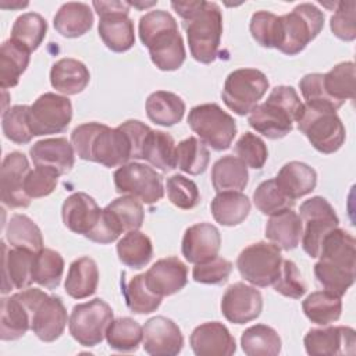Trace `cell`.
<instances>
[{"mask_svg": "<svg viewBox=\"0 0 356 356\" xmlns=\"http://www.w3.org/2000/svg\"><path fill=\"white\" fill-rule=\"evenodd\" d=\"M171 7L182 18L192 57L203 64L216 60L221 35L222 14L213 1H172Z\"/></svg>", "mask_w": 356, "mask_h": 356, "instance_id": "6da1fadb", "label": "cell"}, {"mask_svg": "<svg viewBox=\"0 0 356 356\" xmlns=\"http://www.w3.org/2000/svg\"><path fill=\"white\" fill-rule=\"evenodd\" d=\"M71 145L79 159L104 167H121L134 159L128 134L118 125L110 128L100 122H85L71 132Z\"/></svg>", "mask_w": 356, "mask_h": 356, "instance_id": "7a4b0ae2", "label": "cell"}, {"mask_svg": "<svg viewBox=\"0 0 356 356\" xmlns=\"http://www.w3.org/2000/svg\"><path fill=\"white\" fill-rule=\"evenodd\" d=\"M139 38L152 63L161 71L178 70L186 57L175 18L164 10H153L139 19Z\"/></svg>", "mask_w": 356, "mask_h": 356, "instance_id": "3957f363", "label": "cell"}, {"mask_svg": "<svg viewBox=\"0 0 356 356\" xmlns=\"http://www.w3.org/2000/svg\"><path fill=\"white\" fill-rule=\"evenodd\" d=\"M302 102L292 86H275L267 100L257 104L248 117L249 125L268 139H281L292 131Z\"/></svg>", "mask_w": 356, "mask_h": 356, "instance_id": "277c9868", "label": "cell"}, {"mask_svg": "<svg viewBox=\"0 0 356 356\" xmlns=\"http://www.w3.org/2000/svg\"><path fill=\"white\" fill-rule=\"evenodd\" d=\"M61 217L71 232L83 235L89 241L106 245L117 239L104 218L103 209L88 193L75 192L70 195L63 203Z\"/></svg>", "mask_w": 356, "mask_h": 356, "instance_id": "5b68a950", "label": "cell"}, {"mask_svg": "<svg viewBox=\"0 0 356 356\" xmlns=\"http://www.w3.org/2000/svg\"><path fill=\"white\" fill-rule=\"evenodd\" d=\"M295 121L298 129L323 154L335 153L345 142V127L332 108L303 103Z\"/></svg>", "mask_w": 356, "mask_h": 356, "instance_id": "8992f818", "label": "cell"}, {"mask_svg": "<svg viewBox=\"0 0 356 356\" xmlns=\"http://www.w3.org/2000/svg\"><path fill=\"white\" fill-rule=\"evenodd\" d=\"M323 26L324 14L314 4H298L291 13L280 17L275 49L286 56H295L321 32Z\"/></svg>", "mask_w": 356, "mask_h": 356, "instance_id": "52a82bcc", "label": "cell"}, {"mask_svg": "<svg viewBox=\"0 0 356 356\" xmlns=\"http://www.w3.org/2000/svg\"><path fill=\"white\" fill-rule=\"evenodd\" d=\"M31 310V330L43 342H53L61 337L68 323L67 309L60 296L47 295L38 288L19 292Z\"/></svg>", "mask_w": 356, "mask_h": 356, "instance_id": "ba28073f", "label": "cell"}, {"mask_svg": "<svg viewBox=\"0 0 356 356\" xmlns=\"http://www.w3.org/2000/svg\"><path fill=\"white\" fill-rule=\"evenodd\" d=\"M188 124L204 145L217 152L227 150L236 135L234 117L216 103L192 107L188 114Z\"/></svg>", "mask_w": 356, "mask_h": 356, "instance_id": "9c48e42d", "label": "cell"}, {"mask_svg": "<svg viewBox=\"0 0 356 356\" xmlns=\"http://www.w3.org/2000/svg\"><path fill=\"white\" fill-rule=\"evenodd\" d=\"M268 86L270 82L261 71L238 68L227 76L221 97L229 110L238 115H246L257 106Z\"/></svg>", "mask_w": 356, "mask_h": 356, "instance_id": "30bf717a", "label": "cell"}, {"mask_svg": "<svg viewBox=\"0 0 356 356\" xmlns=\"http://www.w3.org/2000/svg\"><path fill=\"white\" fill-rule=\"evenodd\" d=\"M114 320L111 306L100 298L74 306L68 330L72 338L82 346H96L106 337L108 324Z\"/></svg>", "mask_w": 356, "mask_h": 356, "instance_id": "8fae6325", "label": "cell"}, {"mask_svg": "<svg viewBox=\"0 0 356 356\" xmlns=\"http://www.w3.org/2000/svg\"><path fill=\"white\" fill-rule=\"evenodd\" d=\"M281 249L271 242H256L246 246L236 259L242 278L254 286L266 288L274 284L281 270Z\"/></svg>", "mask_w": 356, "mask_h": 356, "instance_id": "7c38bea8", "label": "cell"}, {"mask_svg": "<svg viewBox=\"0 0 356 356\" xmlns=\"http://www.w3.org/2000/svg\"><path fill=\"white\" fill-rule=\"evenodd\" d=\"M299 217L305 224L300 238L302 248L310 257H318L324 236L339 225V218L331 203L321 196L305 200L299 207Z\"/></svg>", "mask_w": 356, "mask_h": 356, "instance_id": "4fadbf2b", "label": "cell"}, {"mask_svg": "<svg viewBox=\"0 0 356 356\" xmlns=\"http://www.w3.org/2000/svg\"><path fill=\"white\" fill-rule=\"evenodd\" d=\"M115 191L134 196L142 203L153 204L164 196L163 177L154 168L142 163H127L114 171Z\"/></svg>", "mask_w": 356, "mask_h": 356, "instance_id": "5bb4252c", "label": "cell"}, {"mask_svg": "<svg viewBox=\"0 0 356 356\" xmlns=\"http://www.w3.org/2000/svg\"><path fill=\"white\" fill-rule=\"evenodd\" d=\"M72 118V104L68 97L53 92L39 96L29 110V125L33 136L64 132Z\"/></svg>", "mask_w": 356, "mask_h": 356, "instance_id": "9a60e30c", "label": "cell"}, {"mask_svg": "<svg viewBox=\"0 0 356 356\" xmlns=\"http://www.w3.org/2000/svg\"><path fill=\"white\" fill-rule=\"evenodd\" d=\"M31 171L28 159L21 152L8 153L1 164V202L10 209H24L31 197L24 191V181Z\"/></svg>", "mask_w": 356, "mask_h": 356, "instance_id": "2e32d148", "label": "cell"}, {"mask_svg": "<svg viewBox=\"0 0 356 356\" xmlns=\"http://www.w3.org/2000/svg\"><path fill=\"white\" fill-rule=\"evenodd\" d=\"M305 349L312 356L353 355L356 345L355 330L345 325L312 328L303 338Z\"/></svg>", "mask_w": 356, "mask_h": 356, "instance_id": "e0dca14e", "label": "cell"}, {"mask_svg": "<svg viewBox=\"0 0 356 356\" xmlns=\"http://www.w3.org/2000/svg\"><path fill=\"white\" fill-rule=\"evenodd\" d=\"M261 309L263 298L260 291L243 282L229 285L221 299V312L234 324H245L256 320Z\"/></svg>", "mask_w": 356, "mask_h": 356, "instance_id": "ac0fdd59", "label": "cell"}, {"mask_svg": "<svg viewBox=\"0 0 356 356\" xmlns=\"http://www.w3.org/2000/svg\"><path fill=\"white\" fill-rule=\"evenodd\" d=\"M142 345L149 355L175 356L182 350L184 335L171 318L156 316L143 325Z\"/></svg>", "mask_w": 356, "mask_h": 356, "instance_id": "d6986e66", "label": "cell"}, {"mask_svg": "<svg viewBox=\"0 0 356 356\" xmlns=\"http://www.w3.org/2000/svg\"><path fill=\"white\" fill-rule=\"evenodd\" d=\"M189 343L197 356H229L236 350L235 338L220 321L197 325L189 337Z\"/></svg>", "mask_w": 356, "mask_h": 356, "instance_id": "ffe728a7", "label": "cell"}, {"mask_svg": "<svg viewBox=\"0 0 356 356\" xmlns=\"http://www.w3.org/2000/svg\"><path fill=\"white\" fill-rule=\"evenodd\" d=\"M147 288L164 298L179 292L188 282V267L178 257H165L157 260L146 273Z\"/></svg>", "mask_w": 356, "mask_h": 356, "instance_id": "44dd1931", "label": "cell"}, {"mask_svg": "<svg viewBox=\"0 0 356 356\" xmlns=\"http://www.w3.org/2000/svg\"><path fill=\"white\" fill-rule=\"evenodd\" d=\"M1 293H8L11 289H26L33 282L32 267L35 253L26 249H8L1 242Z\"/></svg>", "mask_w": 356, "mask_h": 356, "instance_id": "7402d4cb", "label": "cell"}, {"mask_svg": "<svg viewBox=\"0 0 356 356\" xmlns=\"http://www.w3.org/2000/svg\"><path fill=\"white\" fill-rule=\"evenodd\" d=\"M221 235L210 222H199L186 228L182 238V254L189 263H202L218 254Z\"/></svg>", "mask_w": 356, "mask_h": 356, "instance_id": "603a6c76", "label": "cell"}, {"mask_svg": "<svg viewBox=\"0 0 356 356\" xmlns=\"http://www.w3.org/2000/svg\"><path fill=\"white\" fill-rule=\"evenodd\" d=\"M35 165L54 168L60 175L71 171L75 163L74 147L65 138H49L32 145L29 150Z\"/></svg>", "mask_w": 356, "mask_h": 356, "instance_id": "cb8c5ba5", "label": "cell"}, {"mask_svg": "<svg viewBox=\"0 0 356 356\" xmlns=\"http://www.w3.org/2000/svg\"><path fill=\"white\" fill-rule=\"evenodd\" d=\"M320 261L355 271L356 261V241L345 229L334 228L323 239L318 252Z\"/></svg>", "mask_w": 356, "mask_h": 356, "instance_id": "d4e9b609", "label": "cell"}, {"mask_svg": "<svg viewBox=\"0 0 356 356\" xmlns=\"http://www.w3.org/2000/svg\"><path fill=\"white\" fill-rule=\"evenodd\" d=\"M274 179L281 192L293 202L313 192L317 185V174L314 168L302 161H289L284 164Z\"/></svg>", "mask_w": 356, "mask_h": 356, "instance_id": "484cf974", "label": "cell"}, {"mask_svg": "<svg viewBox=\"0 0 356 356\" xmlns=\"http://www.w3.org/2000/svg\"><path fill=\"white\" fill-rule=\"evenodd\" d=\"M103 213L111 229L118 236L121 234L139 229L145 220L142 202L128 195H122L121 197L114 199L103 209Z\"/></svg>", "mask_w": 356, "mask_h": 356, "instance_id": "4316f807", "label": "cell"}, {"mask_svg": "<svg viewBox=\"0 0 356 356\" xmlns=\"http://www.w3.org/2000/svg\"><path fill=\"white\" fill-rule=\"evenodd\" d=\"M303 222L296 211L285 209L270 216L266 224V238L282 250L295 249L302 238Z\"/></svg>", "mask_w": 356, "mask_h": 356, "instance_id": "83f0119b", "label": "cell"}, {"mask_svg": "<svg viewBox=\"0 0 356 356\" xmlns=\"http://www.w3.org/2000/svg\"><path fill=\"white\" fill-rule=\"evenodd\" d=\"M97 29L103 43L111 51H127L135 43L134 22L128 17V13H111L102 15Z\"/></svg>", "mask_w": 356, "mask_h": 356, "instance_id": "f1b7e54d", "label": "cell"}, {"mask_svg": "<svg viewBox=\"0 0 356 356\" xmlns=\"http://www.w3.org/2000/svg\"><path fill=\"white\" fill-rule=\"evenodd\" d=\"M31 328V310L21 298L19 292L1 299L0 312V338L15 341Z\"/></svg>", "mask_w": 356, "mask_h": 356, "instance_id": "f546056e", "label": "cell"}, {"mask_svg": "<svg viewBox=\"0 0 356 356\" xmlns=\"http://www.w3.org/2000/svg\"><path fill=\"white\" fill-rule=\"evenodd\" d=\"M90 74L86 65L75 58H60L50 70L51 86L63 95H78L89 83Z\"/></svg>", "mask_w": 356, "mask_h": 356, "instance_id": "4dcf8cb0", "label": "cell"}, {"mask_svg": "<svg viewBox=\"0 0 356 356\" xmlns=\"http://www.w3.org/2000/svg\"><path fill=\"white\" fill-rule=\"evenodd\" d=\"M99 284V270L93 259L83 256L70 264L64 282L65 292L74 299H85L92 296Z\"/></svg>", "mask_w": 356, "mask_h": 356, "instance_id": "1f68e13d", "label": "cell"}, {"mask_svg": "<svg viewBox=\"0 0 356 356\" xmlns=\"http://www.w3.org/2000/svg\"><path fill=\"white\" fill-rule=\"evenodd\" d=\"M54 29L64 38H79L93 25V13L86 3H64L54 15Z\"/></svg>", "mask_w": 356, "mask_h": 356, "instance_id": "d6a6232c", "label": "cell"}, {"mask_svg": "<svg viewBox=\"0 0 356 356\" xmlns=\"http://www.w3.org/2000/svg\"><path fill=\"white\" fill-rule=\"evenodd\" d=\"M214 220L225 227H234L245 221L250 211V200L241 191L218 192L210 204Z\"/></svg>", "mask_w": 356, "mask_h": 356, "instance_id": "836d02e7", "label": "cell"}, {"mask_svg": "<svg viewBox=\"0 0 356 356\" xmlns=\"http://www.w3.org/2000/svg\"><path fill=\"white\" fill-rule=\"evenodd\" d=\"M185 113L184 100L167 90H156L146 100V114L157 125L171 127L179 122Z\"/></svg>", "mask_w": 356, "mask_h": 356, "instance_id": "e575fe53", "label": "cell"}, {"mask_svg": "<svg viewBox=\"0 0 356 356\" xmlns=\"http://www.w3.org/2000/svg\"><path fill=\"white\" fill-rule=\"evenodd\" d=\"M248 167L235 156H224L218 159L211 168V184L216 192L242 191L248 185Z\"/></svg>", "mask_w": 356, "mask_h": 356, "instance_id": "d590c367", "label": "cell"}, {"mask_svg": "<svg viewBox=\"0 0 356 356\" xmlns=\"http://www.w3.org/2000/svg\"><path fill=\"white\" fill-rule=\"evenodd\" d=\"M142 159L163 172L174 170L177 161L172 136L163 131L150 129L142 147Z\"/></svg>", "mask_w": 356, "mask_h": 356, "instance_id": "8d00e7d4", "label": "cell"}, {"mask_svg": "<svg viewBox=\"0 0 356 356\" xmlns=\"http://www.w3.org/2000/svg\"><path fill=\"white\" fill-rule=\"evenodd\" d=\"M302 309L312 323L328 325L341 317L342 300L330 291H316L302 302Z\"/></svg>", "mask_w": 356, "mask_h": 356, "instance_id": "74e56055", "label": "cell"}, {"mask_svg": "<svg viewBox=\"0 0 356 356\" xmlns=\"http://www.w3.org/2000/svg\"><path fill=\"white\" fill-rule=\"evenodd\" d=\"M29 51L8 39L0 49V86L3 89L18 85L21 75L29 64Z\"/></svg>", "mask_w": 356, "mask_h": 356, "instance_id": "f35d334b", "label": "cell"}, {"mask_svg": "<svg viewBox=\"0 0 356 356\" xmlns=\"http://www.w3.org/2000/svg\"><path fill=\"white\" fill-rule=\"evenodd\" d=\"M323 88L327 96L342 107L346 100L355 99V64L339 63L323 74Z\"/></svg>", "mask_w": 356, "mask_h": 356, "instance_id": "ab89813d", "label": "cell"}, {"mask_svg": "<svg viewBox=\"0 0 356 356\" xmlns=\"http://www.w3.org/2000/svg\"><path fill=\"white\" fill-rule=\"evenodd\" d=\"M117 254L122 264L139 270L145 267L153 256V245L147 235L140 231L127 232L117 243Z\"/></svg>", "mask_w": 356, "mask_h": 356, "instance_id": "60d3db41", "label": "cell"}, {"mask_svg": "<svg viewBox=\"0 0 356 356\" xmlns=\"http://www.w3.org/2000/svg\"><path fill=\"white\" fill-rule=\"evenodd\" d=\"M281 345L278 332L266 324L252 325L241 337L242 350L248 356H275L281 352Z\"/></svg>", "mask_w": 356, "mask_h": 356, "instance_id": "b9f144b4", "label": "cell"}, {"mask_svg": "<svg viewBox=\"0 0 356 356\" xmlns=\"http://www.w3.org/2000/svg\"><path fill=\"white\" fill-rule=\"evenodd\" d=\"M6 239L13 248L26 249L38 253L43 249V236L40 228L25 214H13L7 228Z\"/></svg>", "mask_w": 356, "mask_h": 356, "instance_id": "7bdbcfd3", "label": "cell"}, {"mask_svg": "<svg viewBox=\"0 0 356 356\" xmlns=\"http://www.w3.org/2000/svg\"><path fill=\"white\" fill-rule=\"evenodd\" d=\"M46 32L47 22L40 14L25 13L13 24L10 39L32 53L42 44Z\"/></svg>", "mask_w": 356, "mask_h": 356, "instance_id": "ee69618b", "label": "cell"}, {"mask_svg": "<svg viewBox=\"0 0 356 356\" xmlns=\"http://www.w3.org/2000/svg\"><path fill=\"white\" fill-rule=\"evenodd\" d=\"M64 273V259L63 256L49 248H43L35 253L32 278L33 282L46 288L56 289L63 278Z\"/></svg>", "mask_w": 356, "mask_h": 356, "instance_id": "f6af8a7d", "label": "cell"}, {"mask_svg": "<svg viewBox=\"0 0 356 356\" xmlns=\"http://www.w3.org/2000/svg\"><path fill=\"white\" fill-rule=\"evenodd\" d=\"M104 338L111 349L132 352L136 350L142 342L143 327L131 317H120L108 324Z\"/></svg>", "mask_w": 356, "mask_h": 356, "instance_id": "bcb514c9", "label": "cell"}, {"mask_svg": "<svg viewBox=\"0 0 356 356\" xmlns=\"http://www.w3.org/2000/svg\"><path fill=\"white\" fill-rule=\"evenodd\" d=\"M177 167L191 175L203 174L210 161V153L204 143L195 136L181 140L175 146Z\"/></svg>", "mask_w": 356, "mask_h": 356, "instance_id": "7dc6e473", "label": "cell"}, {"mask_svg": "<svg viewBox=\"0 0 356 356\" xmlns=\"http://www.w3.org/2000/svg\"><path fill=\"white\" fill-rule=\"evenodd\" d=\"M124 295L128 309L136 314H149L154 312L159 309L163 299L147 288L145 274L132 277L124 289Z\"/></svg>", "mask_w": 356, "mask_h": 356, "instance_id": "c3c4849f", "label": "cell"}, {"mask_svg": "<svg viewBox=\"0 0 356 356\" xmlns=\"http://www.w3.org/2000/svg\"><path fill=\"white\" fill-rule=\"evenodd\" d=\"M29 110L31 106L17 104L3 113L1 128L4 136L8 140L18 145H25L31 142L33 134L29 125Z\"/></svg>", "mask_w": 356, "mask_h": 356, "instance_id": "681fc988", "label": "cell"}, {"mask_svg": "<svg viewBox=\"0 0 356 356\" xmlns=\"http://www.w3.org/2000/svg\"><path fill=\"white\" fill-rule=\"evenodd\" d=\"M253 202L259 211L266 216H271L285 209H292V206L295 204L293 200H291L281 192L274 178L263 181L256 188V191L253 192Z\"/></svg>", "mask_w": 356, "mask_h": 356, "instance_id": "f907efd6", "label": "cell"}, {"mask_svg": "<svg viewBox=\"0 0 356 356\" xmlns=\"http://www.w3.org/2000/svg\"><path fill=\"white\" fill-rule=\"evenodd\" d=\"M314 275L325 291H330L341 298L355 282V271L334 267L320 260L314 264Z\"/></svg>", "mask_w": 356, "mask_h": 356, "instance_id": "816d5d0a", "label": "cell"}, {"mask_svg": "<svg viewBox=\"0 0 356 356\" xmlns=\"http://www.w3.org/2000/svg\"><path fill=\"white\" fill-rule=\"evenodd\" d=\"M165 189H167V196L170 202L178 209L191 210L196 207L200 202V193H199L197 185L192 179L181 174H175L167 178Z\"/></svg>", "mask_w": 356, "mask_h": 356, "instance_id": "f5cc1de1", "label": "cell"}, {"mask_svg": "<svg viewBox=\"0 0 356 356\" xmlns=\"http://www.w3.org/2000/svg\"><path fill=\"white\" fill-rule=\"evenodd\" d=\"M278 26L280 17L270 11H256L250 19V33L253 39L263 47L271 49L277 46L278 42Z\"/></svg>", "mask_w": 356, "mask_h": 356, "instance_id": "db71d44e", "label": "cell"}, {"mask_svg": "<svg viewBox=\"0 0 356 356\" xmlns=\"http://www.w3.org/2000/svg\"><path fill=\"white\" fill-rule=\"evenodd\" d=\"M231 271L232 263L217 254L209 260L196 263L192 270V278L200 284L220 285L228 281Z\"/></svg>", "mask_w": 356, "mask_h": 356, "instance_id": "11a10c76", "label": "cell"}, {"mask_svg": "<svg viewBox=\"0 0 356 356\" xmlns=\"http://www.w3.org/2000/svg\"><path fill=\"white\" fill-rule=\"evenodd\" d=\"M236 156L246 164V167L260 170L264 167L268 150L263 139L252 132H245L235 143Z\"/></svg>", "mask_w": 356, "mask_h": 356, "instance_id": "9f6ffc18", "label": "cell"}, {"mask_svg": "<svg viewBox=\"0 0 356 356\" xmlns=\"http://www.w3.org/2000/svg\"><path fill=\"white\" fill-rule=\"evenodd\" d=\"M58 177L60 174L54 168L35 165V168L31 170L25 177L24 191L31 199L44 197L56 189Z\"/></svg>", "mask_w": 356, "mask_h": 356, "instance_id": "6f0895ef", "label": "cell"}, {"mask_svg": "<svg viewBox=\"0 0 356 356\" xmlns=\"http://www.w3.org/2000/svg\"><path fill=\"white\" fill-rule=\"evenodd\" d=\"M273 286L275 292L292 299H300L307 289L298 266L292 260H282L280 274Z\"/></svg>", "mask_w": 356, "mask_h": 356, "instance_id": "680465c9", "label": "cell"}, {"mask_svg": "<svg viewBox=\"0 0 356 356\" xmlns=\"http://www.w3.org/2000/svg\"><path fill=\"white\" fill-rule=\"evenodd\" d=\"M355 1H339L337 10L330 19V28L332 33L345 42H352L356 38V17Z\"/></svg>", "mask_w": 356, "mask_h": 356, "instance_id": "91938a15", "label": "cell"}, {"mask_svg": "<svg viewBox=\"0 0 356 356\" xmlns=\"http://www.w3.org/2000/svg\"><path fill=\"white\" fill-rule=\"evenodd\" d=\"M299 88H300V92H302V96H303L306 104L328 107L335 111L341 107L339 104H337L334 100H331L327 96V93L323 88V74H318V72L306 74L299 81Z\"/></svg>", "mask_w": 356, "mask_h": 356, "instance_id": "94428289", "label": "cell"}, {"mask_svg": "<svg viewBox=\"0 0 356 356\" xmlns=\"http://www.w3.org/2000/svg\"><path fill=\"white\" fill-rule=\"evenodd\" d=\"M92 6L99 17L111 13H129V3L127 1H93Z\"/></svg>", "mask_w": 356, "mask_h": 356, "instance_id": "6125c7cd", "label": "cell"}]
</instances>
